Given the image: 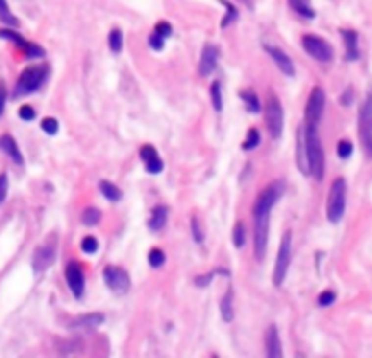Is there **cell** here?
<instances>
[{"label": "cell", "mask_w": 372, "mask_h": 358, "mask_svg": "<svg viewBox=\"0 0 372 358\" xmlns=\"http://www.w3.org/2000/svg\"><path fill=\"white\" fill-rule=\"evenodd\" d=\"M282 192H285V183L274 181L258 195L256 203H254V253H256V260L265 258L267 234H270V212L282 197Z\"/></svg>", "instance_id": "obj_1"}, {"label": "cell", "mask_w": 372, "mask_h": 358, "mask_svg": "<svg viewBox=\"0 0 372 358\" xmlns=\"http://www.w3.org/2000/svg\"><path fill=\"white\" fill-rule=\"evenodd\" d=\"M318 125H309L302 129V138H304V153H307V164H309V173L315 179L324 177V149L320 142L318 135Z\"/></svg>", "instance_id": "obj_2"}, {"label": "cell", "mask_w": 372, "mask_h": 358, "mask_svg": "<svg viewBox=\"0 0 372 358\" xmlns=\"http://www.w3.org/2000/svg\"><path fill=\"white\" fill-rule=\"evenodd\" d=\"M46 79H49V66H44V64L29 66V68L22 70L13 94H16V96H29V94H33L35 90H40L44 86Z\"/></svg>", "instance_id": "obj_3"}, {"label": "cell", "mask_w": 372, "mask_h": 358, "mask_svg": "<svg viewBox=\"0 0 372 358\" xmlns=\"http://www.w3.org/2000/svg\"><path fill=\"white\" fill-rule=\"evenodd\" d=\"M344 210H346V181L340 177L333 181L331 192H328V201H326V214L331 223H340Z\"/></svg>", "instance_id": "obj_4"}, {"label": "cell", "mask_w": 372, "mask_h": 358, "mask_svg": "<svg viewBox=\"0 0 372 358\" xmlns=\"http://www.w3.org/2000/svg\"><path fill=\"white\" fill-rule=\"evenodd\" d=\"M265 122L272 138H280L282 125H285V114H282V105L276 94H270V98L265 103Z\"/></svg>", "instance_id": "obj_5"}, {"label": "cell", "mask_w": 372, "mask_h": 358, "mask_svg": "<svg viewBox=\"0 0 372 358\" xmlns=\"http://www.w3.org/2000/svg\"><path fill=\"white\" fill-rule=\"evenodd\" d=\"M359 140L361 147L372 155V90L368 92L366 101L361 103L359 112Z\"/></svg>", "instance_id": "obj_6"}, {"label": "cell", "mask_w": 372, "mask_h": 358, "mask_svg": "<svg viewBox=\"0 0 372 358\" xmlns=\"http://www.w3.org/2000/svg\"><path fill=\"white\" fill-rule=\"evenodd\" d=\"M291 265V232L282 234L280 240V249H278V258H276V267H274V286H282L287 277Z\"/></svg>", "instance_id": "obj_7"}, {"label": "cell", "mask_w": 372, "mask_h": 358, "mask_svg": "<svg viewBox=\"0 0 372 358\" xmlns=\"http://www.w3.org/2000/svg\"><path fill=\"white\" fill-rule=\"evenodd\" d=\"M302 48L307 50L313 59H318L320 64H328V61L333 59V46L318 35H304L302 37Z\"/></svg>", "instance_id": "obj_8"}, {"label": "cell", "mask_w": 372, "mask_h": 358, "mask_svg": "<svg viewBox=\"0 0 372 358\" xmlns=\"http://www.w3.org/2000/svg\"><path fill=\"white\" fill-rule=\"evenodd\" d=\"M103 280H105V284H107V289L112 291V293H116V295H123L129 291V275L123 271V268H119V267H105L103 268Z\"/></svg>", "instance_id": "obj_9"}, {"label": "cell", "mask_w": 372, "mask_h": 358, "mask_svg": "<svg viewBox=\"0 0 372 358\" xmlns=\"http://www.w3.org/2000/svg\"><path fill=\"white\" fill-rule=\"evenodd\" d=\"M324 105H326V96H324L322 88H313V92L309 94L307 101V110H304V118L309 125H318L320 118L324 114Z\"/></svg>", "instance_id": "obj_10"}, {"label": "cell", "mask_w": 372, "mask_h": 358, "mask_svg": "<svg viewBox=\"0 0 372 358\" xmlns=\"http://www.w3.org/2000/svg\"><path fill=\"white\" fill-rule=\"evenodd\" d=\"M55 256H57V236H53L49 243L42 245L35 251V256H33V268H35L37 273L46 271V268L55 262Z\"/></svg>", "instance_id": "obj_11"}, {"label": "cell", "mask_w": 372, "mask_h": 358, "mask_svg": "<svg viewBox=\"0 0 372 358\" xmlns=\"http://www.w3.org/2000/svg\"><path fill=\"white\" fill-rule=\"evenodd\" d=\"M66 282H68V289L73 291L74 297L81 299L83 291H86V275H83V268L77 262H70L66 267Z\"/></svg>", "instance_id": "obj_12"}, {"label": "cell", "mask_w": 372, "mask_h": 358, "mask_svg": "<svg viewBox=\"0 0 372 358\" xmlns=\"http://www.w3.org/2000/svg\"><path fill=\"white\" fill-rule=\"evenodd\" d=\"M263 48H265V53L270 55L272 59H274V64L278 66L280 72L285 74V77H294V74H296V68H294V61L289 59V55L282 53L278 46H272V44H265Z\"/></svg>", "instance_id": "obj_13"}, {"label": "cell", "mask_w": 372, "mask_h": 358, "mask_svg": "<svg viewBox=\"0 0 372 358\" xmlns=\"http://www.w3.org/2000/svg\"><path fill=\"white\" fill-rule=\"evenodd\" d=\"M217 59H219L217 46H213V44L204 46V50H201V59H199V74L201 77L213 74V70L217 68Z\"/></svg>", "instance_id": "obj_14"}, {"label": "cell", "mask_w": 372, "mask_h": 358, "mask_svg": "<svg viewBox=\"0 0 372 358\" xmlns=\"http://www.w3.org/2000/svg\"><path fill=\"white\" fill-rule=\"evenodd\" d=\"M140 157H143V164H145V168H147V173H151V175L162 173L164 164H162V159H160V155L155 153V147L145 144V147L140 149Z\"/></svg>", "instance_id": "obj_15"}, {"label": "cell", "mask_w": 372, "mask_h": 358, "mask_svg": "<svg viewBox=\"0 0 372 358\" xmlns=\"http://www.w3.org/2000/svg\"><path fill=\"white\" fill-rule=\"evenodd\" d=\"M265 350H267V356H272V358L282 356V345H280L278 328H276V326H270V328H267V334H265Z\"/></svg>", "instance_id": "obj_16"}, {"label": "cell", "mask_w": 372, "mask_h": 358, "mask_svg": "<svg viewBox=\"0 0 372 358\" xmlns=\"http://www.w3.org/2000/svg\"><path fill=\"white\" fill-rule=\"evenodd\" d=\"M0 151H4V153H7L9 157L18 164V166H22V164H25V157H22V153H20V147H18L16 140H13L9 134L0 138Z\"/></svg>", "instance_id": "obj_17"}, {"label": "cell", "mask_w": 372, "mask_h": 358, "mask_svg": "<svg viewBox=\"0 0 372 358\" xmlns=\"http://www.w3.org/2000/svg\"><path fill=\"white\" fill-rule=\"evenodd\" d=\"M167 219H169V208H167V205H160V208H155L153 214H151V219H149V229L160 232V229L167 225Z\"/></svg>", "instance_id": "obj_18"}, {"label": "cell", "mask_w": 372, "mask_h": 358, "mask_svg": "<svg viewBox=\"0 0 372 358\" xmlns=\"http://www.w3.org/2000/svg\"><path fill=\"white\" fill-rule=\"evenodd\" d=\"M103 314L101 313H92V314H83V317H77L73 321V328H97L103 323Z\"/></svg>", "instance_id": "obj_19"}, {"label": "cell", "mask_w": 372, "mask_h": 358, "mask_svg": "<svg viewBox=\"0 0 372 358\" xmlns=\"http://www.w3.org/2000/svg\"><path fill=\"white\" fill-rule=\"evenodd\" d=\"M99 190H101V195L105 197V199H110V201H121V199H123V192H121V188L114 186L112 181H107V179L99 181Z\"/></svg>", "instance_id": "obj_20"}, {"label": "cell", "mask_w": 372, "mask_h": 358, "mask_svg": "<svg viewBox=\"0 0 372 358\" xmlns=\"http://www.w3.org/2000/svg\"><path fill=\"white\" fill-rule=\"evenodd\" d=\"M342 37H344V42H346V48H348V61H355L357 57H359V53H357V33L355 31H344L342 29Z\"/></svg>", "instance_id": "obj_21"}, {"label": "cell", "mask_w": 372, "mask_h": 358, "mask_svg": "<svg viewBox=\"0 0 372 358\" xmlns=\"http://www.w3.org/2000/svg\"><path fill=\"white\" fill-rule=\"evenodd\" d=\"M289 7L294 9L298 16L307 18V20H313L315 18V11H313V7H311L309 0H289Z\"/></svg>", "instance_id": "obj_22"}, {"label": "cell", "mask_w": 372, "mask_h": 358, "mask_svg": "<svg viewBox=\"0 0 372 358\" xmlns=\"http://www.w3.org/2000/svg\"><path fill=\"white\" fill-rule=\"evenodd\" d=\"M232 299H234V293H232V289H228L223 295V299H221V317H223V321H228V323L234 319Z\"/></svg>", "instance_id": "obj_23"}, {"label": "cell", "mask_w": 372, "mask_h": 358, "mask_svg": "<svg viewBox=\"0 0 372 358\" xmlns=\"http://www.w3.org/2000/svg\"><path fill=\"white\" fill-rule=\"evenodd\" d=\"M241 98H243V103L248 105V112H252V114H258V112H261V103H258V96L252 92V90H243V92H241Z\"/></svg>", "instance_id": "obj_24"}, {"label": "cell", "mask_w": 372, "mask_h": 358, "mask_svg": "<svg viewBox=\"0 0 372 358\" xmlns=\"http://www.w3.org/2000/svg\"><path fill=\"white\" fill-rule=\"evenodd\" d=\"M107 44H110V50H112V53H116V55L123 50V33H121V29H112V31H110Z\"/></svg>", "instance_id": "obj_25"}, {"label": "cell", "mask_w": 372, "mask_h": 358, "mask_svg": "<svg viewBox=\"0 0 372 358\" xmlns=\"http://www.w3.org/2000/svg\"><path fill=\"white\" fill-rule=\"evenodd\" d=\"M210 101H213L215 112L223 110V96H221V83L219 81H215L213 86H210Z\"/></svg>", "instance_id": "obj_26"}, {"label": "cell", "mask_w": 372, "mask_h": 358, "mask_svg": "<svg viewBox=\"0 0 372 358\" xmlns=\"http://www.w3.org/2000/svg\"><path fill=\"white\" fill-rule=\"evenodd\" d=\"M0 20H2V24H9V26H16L18 24V18L9 11L7 0H0Z\"/></svg>", "instance_id": "obj_27"}, {"label": "cell", "mask_w": 372, "mask_h": 358, "mask_svg": "<svg viewBox=\"0 0 372 358\" xmlns=\"http://www.w3.org/2000/svg\"><path fill=\"white\" fill-rule=\"evenodd\" d=\"M149 267H153V268H160L164 265V262H167V256H164V251L162 249H158V247H153L151 251H149Z\"/></svg>", "instance_id": "obj_28"}, {"label": "cell", "mask_w": 372, "mask_h": 358, "mask_svg": "<svg viewBox=\"0 0 372 358\" xmlns=\"http://www.w3.org/2000/svg\"><path fill=\"white\" fill-rule=\"evenodd\" d=\"M0 37H2V40H11L13 44L18 46V48H25V44H26V40L22 35H18L16 31H11V29H0Z\"/></svg>", "instance_id": "obj_29"}, {"label": "cell", "mask_w": 372, "mask_h": 358, "mask_svg": "<svg viewBox=\"0 0 372 358\" xmlns=\"http://www.w3.org/2000/svg\"><path fill=\"white\" fill-rule=\"evenodd\" d=\"M232 243H234V247H239V249L246 245V227H243V223L234 225V229H232Z\"/></svg>", "instance_id": "obj_30"}, {"label": "cell", "mask_w": 372, "mask_h": 358, "mask_svg": "<svg viewBox=\"0 0 372 358\" xmlns=\"http://www.w3.org/2000/svg\"><path fill=\"white\" fill-rule=\"evenodd\" d=\"M223 7H225V18L221 20V26L225 29V26H230L234 20H237L239 13H237V7H234V4H230V2H223Z\"/></svg>", "instance_id": "obj_31"}, {"label": "cell", "mask_w": 372, "mask_h": 358, "mask_svg": "<svg viewBox=\"0 0 372 358\" xmlns=\"http://www.w3.org/2000/svg\"><path fill=\"white\" fill-rule=\"evenodd\" d=\"M228 275V271L225 268H217V271H210V273H206V275H199V277H195V286H199V289H204V286H208V282L213 280L215 275Z\"/></svg>", "instance_id": "obj_32"}, {"label": "cell", "mask_w": 372, "mask_h": 358, "mask_svg": "<svg viewBox=\"0 0 372 358\" xmlns=\"http://www.w3.org/2000/svg\"><path fill=\"white\" fill-rule=\"evenodd\" d=\"M258 142H261V134H258V129H249L246 142H243V149H246V151H252V149L258 147Z\"/></svg>", "instance_id": "obj_33"}, {"label": "cell", "mask_w": 372, "mask_h": 358, "mask_svg": "<svg viewBox=\"0 0 372 358\" xmlns=\"http://www.w3.org/2000/svg\"><path fill=\"white\" fill-rule=\"evenodd\" d=\"M22 53L26 55L29 59H37V57H44V48L37 44H31V42H26L25 48H22Z\"/></svg>", "instance_id": "obj_34"}, {"label": "cell", "mask_w": 372, "mask_h": 358, "mask_svg": "<svg viewBox=\"0 0 372 358\" xmlns=\"http://www.w3.org/2000/svg\"><path fill=\"white\" fill-rule=\"evenodd\" d=\"M83 223L86 225H99V221H101V212H99L97 208H88L83 210Z\"/></svg>", "instance_id": "obj_35"}, {"label": "cell", "mask_w": 372, "mask_h": 358, "mask_svg": "<svg viewBox=\"0 0 372 358\" xmlns=\"http://www.w3.org/2000/svg\"><path fill=\"white\" fill-rule=\"evenodd\" d=\"M81 251L83 253H97L99 251V240L94 236H86L81 240Z\"/></svg>", "instance_id": "obj_36"}, {"label": "cell", "mask_w": 372, "mask_h": 358, "mask_svg": "<svg viewBox=\"0 0 372 358\" xmlns=\"http://www.w3.org/2000/svg\"><path fill=\"white\" fill-rule=\"evenodd\" d=\"M42 129H44V134L55 135V134H57V129H59V122L49 116V118H44V120H42Z\"/></svg>", "instance_id": "obj_37"}, {"label": "cell", "mask_w": 372, "mask_h": 358, "mask_svg": "<svg viewBox=\"0 0 372 358\" xmlns=\"http://www.w3.org/2000/svg\"><path fill=\"white\" fill-rule=\"evenodd\" d=\"M337 155H340L342 159H348L352 155V144L348 142V140H342V142L337 144Z\"/></svg>", "instance_id": "obj_38"}, {"label": "cell", "mask_w": 372, "mask_h": 358, "mask_svg": "<svg viewBox=\"0 0 372 358\" xmlns=\"http://www.w3.org/2000/svg\"><path fill=\"white\" fill-rule=\"evenodd\" d=\"M191 229H193V238H195L197 243H201V240H204V234H201V225H199V219H197V216L191 219Z\"/></svg>", "instance_id": "obj_39"}, {"label": "cell", "mask_w": 372, "mask_h": 358, "mask_svg": "<svg viewBox=\"0 0 372 358\" xmlns=\"http://www.w3.org/2000/svg\"><path fill=\"white\" fill-rule=\"evenodd\" d=\"M335 299H337V295L333 293V291H324V293H320L318 304H320V306H331Z\"/></svg>", "instance_id": "obj_40"}, {"label": "cell", "mask_w": 372, "mask_h": 358, "mask_svg": "<svg viewBox=\"0 0 372 358\" xmlns=\"http://www.w3.org/2000/svg\"><path fill=\"white\" fill-rule=\"evenodd\" d=\"M155 33H158V35H162L164 40H167L169 35H171L173 33V29H171V24H169V22H158V24H155Z\"/></svg>", "instance_id": "obj_41"}, {"label": "cell", "mask_w": 372, "mask_h": 358, "mask_svg": "<svg viewBox=\"0 0 372 358\" xmlns=\"http://www.w3.org/2000/svg\"><path fill=\"white\" fill-rule=\"evenodd\" d=\"M149 46H151L153 50H162V48H164V37L158 35V33L153 31V35L149 37Z\"/></svg>", "instance_id": "obj_42"}, {"label": "cell", "mask_w": 372, "mask_h": 358, "mask_svg": "<svg viewBox=\"0 0 372 358\" xmlns=\"http://www.w3.org/2000/svg\"><path fill=\"white\" fill-rule=\"evenodd\" d=\"M18 116H20L22 120H33L35 118V110H33L31 105H22L20 112H18Z\"/></svg>", "instance_id": "obj_43"}, {"label": "cell", "mask_w": 372, "mask_h": 358, "mask_svg": "<svg viewBox=\"0 0 372 358\" xmlns=\"http://www.w3.org/2000/svg\"><path fill=\"white\" fill-rule=\"evenodd\" d=\"M7 188H9V179H7V175H0V203H2L4 197H7Z\"/></svg>", "instance_id": "obj_44"}, {"label": "cell", "mask_w": 372, "mask_h": 358, "mask_svg": "<svg viewBox=\"0 0 372 358\" xmlns=\"http://www.w3.org/2000/svg\"><path fill=\"white\" fill-rule=\"evenodd\" d=\"M4 105H7V90L0 83V116H2V112H4Z\"/></svg>", "instance_id": "obj_45"}, {"label": "cell", "mask_w": 372, "mask_h": 358, "mask_svg": "<svg viewBox=\"0 0 372 358\" xmlns=\"http://www.w3.org/2000/svg\"><path fill=\"white\" fill-rule=\"evenodd\" d=\"M340 103H342V105H350V103H352V90H350V88H348L346 94H344V96L340 98Z\"/></svg>", "instance_id": "obj_46"}]
</instances>
